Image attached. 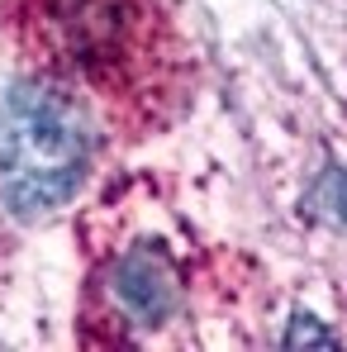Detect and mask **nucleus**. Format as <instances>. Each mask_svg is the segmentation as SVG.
Wrapping results in <instances>:
<instances>
[{
	"instance_id": "nucleus-1",
	"label": "nucleus",
	"mask_w": 347,
	"mask_h": 352,
	"mask_svg": "<svg viewBox=\"0 0 347 352\" xmlns=\"http://www.w3.org/2000/svg\"><path fill=\"white\" fill-rule=\"evenodd\" d=\"M91 129L58 86H14L0 100V195L14 214H48L81 186Z\"/></svg>"
},
{
	"instance_id": "nucleus-2",
	"label": "nucleus",
	"mask_w": 347,
	"mask_h": 352,
	"mask_svg": "<svg viewBox=\"0 0 347 352\" xmlns=\"http://www.w3.org/2000/svg\"><path fill=\"white\" fill-rule=\"evenodd\" d=\"M286 343H290V348H300V343H319V348H328V343H333V333H314V329H304V319H300V324L286 333Z\"/></svg>"
}]
</instances>
